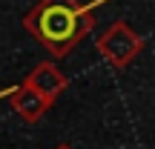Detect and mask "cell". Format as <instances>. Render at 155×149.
<instances>
[{"instance_id":"1","label":"cell","mask_w":155,"mask_h":149,"mask_svg":"<svg viewBox=\"0 0 155 149\" xmlns=\"http://www.w3.org/2000/svg\"><path fill=\"white\" fill-rule=\"evenodd\" d=\"M92 26H95L92 11L78 0H40L23 17V29L52 57H66L92 32Z\"/></svg>"},{"instance_id":"2","label":"cell","mask_w":155,"mask_h":149,"mask_svg":"<svg viewBox=\"0 0 155 149\" xmlns=\"http://www.w3.org/2000/svg\"><path fill=\"white\" fill-rule=\"evenodd\" d=\"M95 46H98V52L115 69H127L129 63L138 57V52L144 49V40H141V34L135 32L127 20H115L98 37V43H95Z\"/></svg>"},{"instance_id":"3","label":"cell","mask_w":155,"mask_h":149,"mask_svg":"<svg viewBox=\"0 0 155 149\" xmlns=\"http://www.w3.org/2000/svg\"><path fill=\"white\" fill-rule=\"evenodd\" d=\"M23 86L35 89V92L40 95L43 100H49V103H55L58 98H61L63 92H66L69 80L66 75L61 72V69L55 66V63H38V66L32 69V72L26 75V80H23Z\"/></svg>"},{"instance_id":"4","label":"cell","mask_w":155,"mask_h":149,"mask_svg":"<svg viewBox=\"0 0 155 149\" xmlns=\"http://www.w3.org/2000/svg\"><path fill=\"white\" fill-rule=\"evenodd\" d=\"M49 100H43L35 89H29V86H17L15 92H12V109L20 115V121H26V123H38L40 118L46 115V109H49Z\"/></svg>"},{"instance_id":"5","label":"cell","mask_w":155,"mask_h":149,"mask_svg":"<svg viewBox=\"0 0 155 149\" xmlns=\"http://www.w3.org/2000/svg\"><path fill=\"white\" fill-rule=\"evenodd\" d=\"M58 149H72V146H69V144H61V146H58Z\"/></svg>"}]
</instances>
